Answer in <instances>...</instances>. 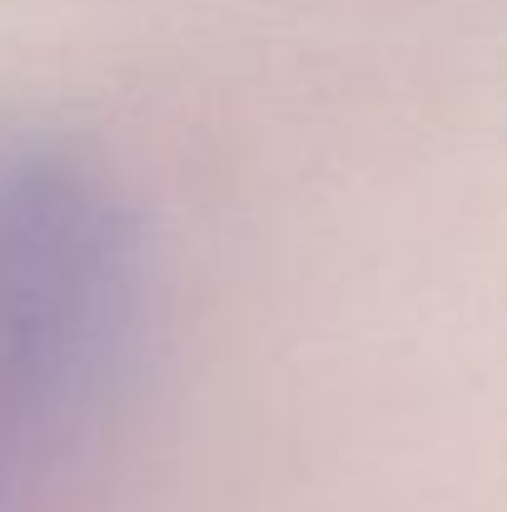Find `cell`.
Returning <instances> with one entry per match:
<instances>
[{"label":"cell","mask_w":507,"mask_h":512,"mask_svg":"<svg viewBox=\"0 0 507 512\" xmlns=\"http://www.w3.org/2000/svg\"><path fill=\"white\" fill-rule=\"evenodd\" d=\"M140 309V234L105 165L0 135V403L75 418L115 378Z\"/></svg>","instance_id":"6da1fadb"}]
</instances>
